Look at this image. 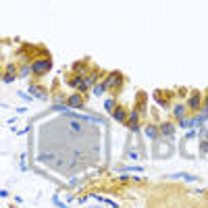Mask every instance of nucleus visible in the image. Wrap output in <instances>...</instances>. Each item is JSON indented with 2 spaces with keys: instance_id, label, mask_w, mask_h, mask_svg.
Listing matches in <instances>:
<instances>
[{
  "instance_id": "20e7f679",
  "label": "nucleus",
  "mask_w": 208,
  "mask_h": 208,
  "mask_svg": "<svg viewBox=\"0 0 208 208\" xmlns=\"http://www.w3.org/2000/svg\"><path fill=\"white\" fill-rule=\"evenodd\" d=\"M115 119L117 121H125V108L123 106H117L115 108Z\"/></svg>"
},
{
  "instance_id": "423d86ee",
  "label": "nucleus",
  "mask_w": 208,
  "mask_h": 208,
  "mask_svg": "<svg viewBox=\"0 0 208 208\" xmlns=\"http://www.w3.org/2000/svg\"><path fill=\"white\" fill-rule=\"evenodd\" d=\"M29 89H31V92H34V96H36V98H42V100H44V98H46V94H44V89H40V87H38V85H31V87H29Z\"/></svg>"
},
{
  "instance_id": "9d476101",
  "label": "nucleus",
  "mask_w": 208,
  "mask_h": 208,
  "mask_svg": "<svg viewBox=\"0 0 208 208\" xmlns=\"http://www.w3.org/2000/svg\"><path fill=\"white\" fill-rule=\"evenodd\" d=\"M104 106H106V110H115V102H113V100H106Z\"/></svg>"
},
{
  "instance_id": "0eeeda50",
  "label": "nucleus",
  "mask_w": 208,
  "mask_h": 208,
  "mask_svg": "<svg viewBox=\"0 0 208 208\" xmlns=\"http://www.w3.org/2000/svg\"><path fill=\"white\" fill-rule=\"evenodd\" d=\"M160 131H163V135H171V133H173V125L165 123V125H163V129H160Z\"/></svg>"
},
{
  "instance_id": "7ed1b4c3",
  "label": "nucleus",
  "mask_w": 208,
  "mask_h": 208,
  "mask_svg": "<svg viewBox=\"0 0 208 208\" xmlns=\"http://www.w3.org/2000/svg\"><path fill=\"white\" fill-rule=\"evenodd\" d=\"M198 106H200V94H194V96L189 98V108L198 110Z\"/></svg>"
},
{
  "instance_id": "6e6552de",
  "label": "nucleus",
  "mask_w": 208,
  "mask_h": 208,
  "mask_svg": "<svg viewBox=\"0 0 208 208\" xmlns=\"http://www.w3.org/2000/svg\"><path fill=\"white\" fill-rule=\"evenodd\" d=\"M175 115H177L179 119H183V115H185V110H183V106H177V108H175Z\"/></svg>"
},
{
  "instance_id": "f257e3e1",
  "label": "nucleus",
  "mask_w": 208,
  "mask_h": 208,
  "mask_svg": "<svg viewBox=\"0 0 208 208\" xmlns=\"http://www.w3.org/2000/svg\"><path fill=\"white\" fill-rule=\"evenodd\" d=\"M50 67H52V63L46 58V60H38V63H34L31 71H34L36 75H40V73H46V71H50Z\"/></svg>"
},
{
  "instance_id": "1a4fd4ad",
  "label": "nucleus",
  "mask_w": 208,
  "mask_h": 208,
  "mask_svg": "<svg viewBox=\"0 0 208 208\" xmlns=\"http://www.w3.org/2000/svg\"><path fill=\"white\" fill-rule=\"evenodd\" d=\"M146 133H148V137H156V129H154V127H148Z\"/></svg>"
},
{
  "instance_id": "39448f33",
  "label": "nucleus",
  "mask_w": 208,
  "mask_h": 208,
  "mask_svg": "<svg viewBox=\"0 0 208 208\" xmlns=\"http://www.w3.org/2000/svg\"><path fill=\"white\" fill-rule=\"evenodd\" d=\"M69 106H83V100L79 96H71L69 98Z\"/></svg>"
},
{
  "instance_id": "f03ea898",
  "label": "nucleus",
  "mask_w": 208,
  "mask_h": 208,
  "mask_svg": "<svg viewBox=\"0 0 208 208\" xmlns=\"http://www.w3.org/2000/svg\"><path fill=\"white\" fill-rule=\"evenodd\" d=\"M121 83V73H113L108 79H106V85L110 87V85H119Z\"/></svg>"
}]
</instances>
